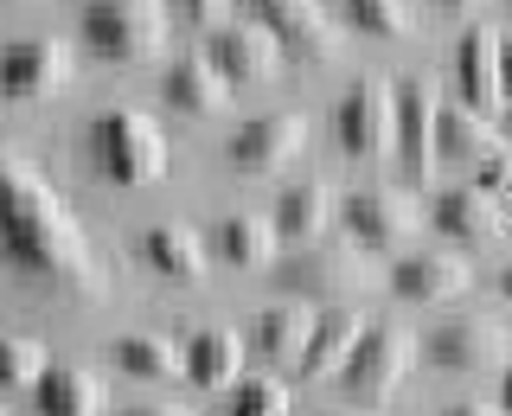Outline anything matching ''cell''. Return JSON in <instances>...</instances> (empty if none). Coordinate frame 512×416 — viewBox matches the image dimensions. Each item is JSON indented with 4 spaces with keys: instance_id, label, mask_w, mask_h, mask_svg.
<instances>
[{
    "instance_id": "4316f807",
    "label": "cell",
    "mask_w": 512,
    "mask_h": 416,
    "mask_svg": "<svg viewBox=\"0 0 512 416\" xmlns=\"http://www.w3.org/2000/svg\"><path fill=\"white\" fill-rule=\"evenodd\" d=\"M340 13L359 32H372V39H410L416 32V13L404 7V0H346Z\"/></svg>"
},
{
    "instance_id": "3957f363",
    "label": "cell",
    "mask_w": 512,
    "mask_h": 416,
    "mask_svg": "<svg viewBox=\"0 0 512 416\" xmlns=\"http://www.w3.org/2000/svg\"><path fill=\"white\" fill-rule=\"evenodd\" d=\"M410 359H416V346H410V333H404V327H391V320L365 327V340L352 346V359L340 365V391H346V404L378 416L397 391H404Z\"/></svg>"
},
{
    "instance_id": "8992f818",
    "label": "cell",
    "mask_w": 512,
    "mask_h": 416,
    "mask_svg": "<svg viewBox=\"0 0 512 416\" xmlns=\"http://www.w3.org/2000/svg\"><path fill=\"white\" fill-rule=\"evenodd\" d=\"M436 90H429V77H404V84H391V148H397V167L410 173V186H423L429 173H436Z\"/></svg>"
},
{
    "instance_id": "d4e9b609",
    "label": "cell",
    "mask_w": 512,
    "mask_h": 416,
    "mask_svg": "<svg viewBox=\"0 0 512 416\" xmlns=\"http://www.w3.org/2000/svg\"><path fill=\"white\" fill-rule=\"evenodd\" d=\"M109 359H116L128 378H154V384L186 372V352L173 346V340H160V333H128V340H116Z\"/></svg>"
},
{
    "instance_id": "e575fe53",
    "label": "cell",
    "mask_w": 512,
    "mask_h": 416,
    "mask_svg": "<svg viewBox=\"0 0 512 416\" xmlns=\"http://www.w3.org/2000/svg\"><path fill=\"white\" fill-rule=\"evenodd\" d=\"M506 410H512V365H506Z\"/></svg>"
},
{
    "instance_id": "484cf974",
    "label": "cell",
    "mask_w": 512,
    "mask_h": 416,
    "mask_svg": "<svg viewBox=\"0 0 512 416\" xmlns=\"http://www.w3.org/2000/svg\"><path fill=\"white\" fill-rule=\"evenodd\" d=\"M436 154H461V160H493L500 154V135L474 116V109H442L436 116Z\"/></svg>"
},
{
    "instance_id": "9c48e42d",
    "label": "cell",
    "mask_w": 512,
    "mask_h": 416,
    "mask_svg": "<svg viewBox=\"0 0 512 416\" xmlns=\"http://www.w3.org/2000/svg\"><path fill=\"white\" fill-rule=\"evenodd\" d=\"M333 135L352 160H378L391 154V84L384 77H359L346 84L340 109H333Z\"/></svg>"
},
{
    "instance_id": "52a82bcc",
    "label": "cell",
    "mask_w": 512,
    "mask_h": 416,
    "mask_svg": "<svg viewBox=\"0 0 512 416\" xmlns=\"http://www.w3.org/2000/svg\"><path fill=\"white\" fill-rule=\"evenodd\" d=\"M346 224H352V244L359 250H378V256H391V250H410V237H416V205H410V192H397V186H359V192H346Z\"/></svg>"
},
{
    "instance_id": "e0dca14e",
    "label": "cell",
    "mask_w": 512,
    "mask_h": 416,
    "mask_svg": "<svg viewBox=\"0 0 512 416\" xmlns=\"http://www.w3.org/2000/svg\"><path fill=\"white\" fill-rule=\"evenodd\" d=\"M455 77H461V103H468L474 116H487V109L500 103V32H487V26H468V32H461Z\"/></svg>"
},
{
    "instance_id": "836d02e7",
    "label": "cell",
    "mask_w": 512,
    "mask_h": 416,
    "mask_svg": "<svg viewBox=\"0 0 512 416\" xmlns=\"http://www.w3.org/2000/svg\"><path fill=\"white\" fill-rule=\"evenodd\" d=\"M500 295H506V301H512V263H506V269H500Z\"/></svg>"
},
{
    "instance_id": "9a60e30c",
    "label": "cell",
    "mask_w": 512,
    "mask_h": 416,
    "mask_svg": "<svg viewBox=\"0 0 512 416\" xmlns=\"http://www.w3.org/2000/svg\"><path fill=\"white\" fill-rule=\"evenodd\" d=\"M160 103L180 109V116H224L231 109V84L218 77L212 58H173L167 77H160Z\"/></svg>"
},
{
    "instance_id": "d6a6232c",
    "label": "cell",
    "mask_w": 512,
    "mask_h": 416,
    "mask_svg": "<svg viewBox=\"0 0 512 416\" xmlns=\"http://www.w3.org/2000/svg\"><path fill=\"white\" fill-rule=\"evenodd\" d=\"M442 416H493V404H448Z\"/></svg>"
},
{
    "instance_id": "8fae6325",
    "label": "cell",
    "mask_w": 512,
    "mask_h": 416,
    "mask_svg": "<svg viewBox=\"0 0 512 416\" xmlns=\"http://www.w3.org/2000/svg\"><path fill=\"white\" fill-rule=\"evenodd\" d=\"M256 20L276 32L282 58H333L340 52V13L333 7H308V0H256Z\"/></svg>"
},
{
    "instance_id": "ba28073f",
    "label": "cell",
    "mask_w": 512,
    "mask_h": 416,
    "mask_svg": "<svg viewBox=\"0 0 512 416\" xmlns=\"http://www.w3.org/2000/svg\"><path fill=\"white\" fill-rule=\"evenodd\" d=\"M301 148H308V122L288 116V109H276V116L237 122L231 154H224V160H231V173H244V180H263V173H282Z\"/></svg>"
},
{
    "instance_id": "ffe728a7",
    "label": "cell",
    "mask_w": 512,
    "mask_h": 416,
    "mask_svg": "<svg viewBox=\"0 0 512 416\" xmlns=\"http://www.w3.org/2000/svg\"><path fill=\"white\" fill-rule=\"evenodd\" d=\"M327 218H333V186L327 180H295L276 199V218H269V224H276V237H288V244L308 250L314 237L327 231Z\"/></svg>"
},
{
    "instance_id": "5b68a950",
    "label": "cell",
    "mask_w": 512,
    "mask_h": 416,
    "mask_svg": "<svg viewBox=\"0 0 512 416\" xmlns=\"http://www.w3.org/2000/svg\"><path fill=\"white\" fill-rule=\"evenodd\" d=\"M282 295L295 301H327V308H346V295L365 288V256L359 244H308L295 250L288 263H276Z\"/></svg>"
},
{
    "instance_id": "44dd1931",
    "label": "cell",
    "mask_w": 512,
    "mask_h": 416,
    "mask_svg": "<svg viewBox=\"0 0 512 416\" xmlns=\"http://www.w3.org/2000/svg\"><path fill=\"white\" fill-rule=\"evenodd\" d=\"M141 263L167 282H199L205 276V244L186 224H154V231H141Z\"/></svg>"
},
{
    "instance_id": "d590c367",
    "label": "cell",
    "mask_w": 512,
    "mask_h": 416,
    "mask_svg": "<svg viewBox=\"0 0 512 416\" xmlns=\"http://www.w3.org/2000/svg\"><path fill=\"white\" fill-rule=\"evenodd\" d=\"M506 122H512V109H506Z\"/></svg>"
},
{
    "instance_id": "4fadbf2b",
    "label": "cell",
    "mask_w": 512,
    "mask_h": 416,
    "mask_svg": "<svg viewBox=\"0 0 512 416\" xmlns=\"http://www.w3.org/2000/svg\"><path fill=\"white\" fill-rule=\"evenodd\" d=\"M205 58L218 64V77L224 84H269V77L282 71V45H276V32H269L263 20H237V26H224L218 39H205Z\"/></svg>"
},
{
    "instance_id": "ac0fdd59",
    "label": "cell",
    "mask_w": 512,
    "mask_h": 416,
    "mask_svg": "<svg viewBox=\"0 0 512 416\" xmlns=\"http://www.w3.org/2000/svg\"><path fill=\"white\" fill-rule=\"evenodd\" d=\"M308 340H314V314L301 308V301L263 308V320H256V359H263L269 372H301Z\"/></svg>"
},
{
    "instance_id": "2e32d148",
    "label": "cell",
    "mask_w": 512,
    "mask_h": 416,
    "mask_svg": "<svg viewBox=\"0 0 512 416\" xmlns=\"http://www.w3.org/2000/svg\"><path fill=\"white\" fill-rule=\"evenodd\" d=\"M429 224H436L442 237H455L461 250H480L500 237V212H493V199L480 186H448L436 205H429Z\"/></svg>"
},
{
    "instance_id": "603a6c76",
    "label": "cell",
    "mask_w": 512,
    "mask_h": 416,
    "mask_svg": "<svg viewBox=\"0 0 512 416\" xmlns=\"http://www.w3.org/2000/svg\"><path fill=\"white\" fill-rule=\"evenodd\" d=\"M237 365H244V340H237L231 327H199V333H192V346H186V378L199 384V391L231 384Z\"/></svg>"
},
{
    "instance_id": "f546056e",
    "label": "cell",
    "mask_w": 512,
    "mask_h": 416,
    "mask_svg": "<svg viewBox=\"0 0 512 416\" xmlns=\"http://www.w3.org/2000/svg\"><path fill=\"white\" fill-rule=\"evenodd\" d=\"M192 26H205V39H218L224 26H237V13H231V0H192Z\"/></svg>"
},
{
    "instance_id": "30bf717a",
    "label": "cell",
    "mask_w": 512,
    "mask_h": 416,
    "mask_svg": "<svg viewBox=\"0 0 512 416\" xmlns=\"http://www.w3.org/2000/svg\"><path fill=\"white\" fill-rule=\"evenodd\" d=\"M506 327L500 320H480V314H461V320H442L436 333L423 340V359L436 372H487V365H506Z\"/></svg>"
},
{
    "instance_id": "5bb4252c",
    "label": "cell",
    "mask_w": 512,
    "mask_h": 416,
    "mask_svg": "<svg viewBox=\"0 0 512 416\" xmlns=\"http://www.w3.org/2000/svg\"><path fill=\"white\" fill-rule=\"evenodd\" d=\"M468 282H474V269L461 263V256H448V250L404 256V263L391 269V295H397V301H423V308H436V301H455Z\"/></svg>"
},
{
    "instance_id": "8d00e7d4",
    "label": "cell",
    "mask_w": 512,
    "mask_h": 416,
    "mask_svg": "<svg viewBox=\"0 0 512 416\" xmlns=\"http://www.w3.org/2000/svg\"><path fill=\"white\" fill-rule=\"evenodd\" d=\"M359 416H372V410H359Z\"/></svg>"
},
{
    "instance_id": "cb8c5ba5",
    "label": "cell",
    "mask_w": 512,
    "mask_h": 416,
    "mask_svg": "<svg viewBox=\"0 0 512 416\" xmlns=\"http://www.w3.org/2000/svg\"><path fill=\"white\" fill-rule=\"evenodd\" d=\"M365 340V327H359V314H346V308H327V314H314V340H308V359H301V372L308 378H327V372H340V365L352 359V346Z\"/></svg>"
},
{
    "instance_id": "83f0119b",
    "label": "cell",
    "mask_w": 512,
    "mask_h": 416,
    "mask_svg": "<svg viewBox=\"0 0 512 416\" xmlns=\"http://www.w3.org/2000/svg\"><path fill=\"white\" fill-rule=\"evenodd\" d=\"M0 372H7V384H39L45 372H52V352H45L39 340H0Z\"/></svg>"
},
{
    "instance_id": "277c9868",
    "label": "cell",
    "mask_w": 512,
    "mask_h": 416,
    "mask_svg": "<svg viewBox=\"0 0 512 416\" xmlns=\"http://www.w3.org/2000/svg\"><path fill=\"white\" fill-rule=\"evenodd\" d=\"M84 45L103 64H148L167 45V7H148V0H103V7H84Z\"/></svg>"
},
{
    "instance_id": "7402d4cb",
    "label": "cell",
    "mask_w": 512,
    "mask_h": 416,
    "mask_svg": "<svg viewBox=\"0 0 512 416\" xmlns=\"http://www.w3.org/2000/svg\"><path fill=\"white\" fill-rule=\"evenodd\" d=\"M276 224L269 218H250V212H237V218H224L218 231H212V250H218V263H231V269H263V263H276Z\"/></svg>"
},
{
    "instance_id": "7a4b0ae2",
    "label": "cell",
    "mask_w": 512,
    "mask_h": 416,
    "mask_svg": "<svg viewBox=\"0 0 512 416\" xmlns=\"http://www.w3.org/2000/svg\"><path fill=\"white\" fill-rule=\"evenodd\" d=\"M90 160L116 186H154V180H167V128L148 109H128V103L103 109L90 122Z\"/></svg>"
},
{
    "instance_id": "d6986e66",
    "label": "cell",
    "mask_w": 512,
    "mask_h": 416,
    "mask_svg": "<svg viewBox=\"0 0 512 416\" xmlns=\"http://www.w3.org/2000/svg\"><path fill=\"white\" fill-rule=\"evenodd\" d=\"M32 397H39V416H103V404H109L103 378L84 372V365H52L32 384Z\"/></svg>"
},
{
    "instance_id": "7c38bea8",
    "label": "cell",
    "mask_w": 512,
    "mask_h": 416,
    "mask_svg": "<svg viewBox=\"0 0 512 416\" xmlns=\"http://www.w3.org/2000/svg\"><path fill=\"white\" fill-rule=\"evenodd\" d=\"M0 84H7L13 103H45L71 84V52L52 39V32H32V39H13L7 58H0Z\"/></svg>"
},
{
    "instance_id": "1f68e13d",
    "label": "cell",
    "mask_w": 512,
    "mask_h": 416,
    "mask_svg": "<svg viewBox=\"0 0 512 416\" xmlns=\"http://www.w3.org/2000/svg\"><path fill=\"white\" fill-rule=\"evenodd\" d=\"M122 416H192L186 404H135V410H122Z\"/></svg>"
},
{
    "instance_id": "f1b7e54d",
    "label": "cell",
    "mask_w": 512,
    "mask_h": 416,
    "mask_svg": "<svg viewBox=\"0 0 512 416\" xmlns=\"http://www.w3.org/2000/svg\"><path fill=\"white\" fill-rule=\"evenodd\" d=\"M231 416H288V391L276 378H250V384H237Z\"/></svg>"
},
{
    "instance_id": "4dcf8cb0",
    "label": "cell",
    "mask_w": 512,
    "mask_h": 416,
    "mask_svg": "<svg viewBox=\"0 0 512 416\" xmlns=\"http://www.w3.org/2000/svg\"><path fill=\"white\" fill-rule=\"evenodd\" d=\"M500 96L512 103V39H500Z\"/></svg>"
},
{
    "instance_id": "6da1fadb",
    "label": "cell",
    "mask_w": 512,
    "mask_h": 416,
    "mask_svg": "<svg viewBox=\"0 0 512 416\" xmlns=\"http://www.w3.org/2000/svg\"><path fill=\"white\" fill-rule=\"evenodd\" d=\"M0 224H7V263L58 301H103L109 276L96 263L84 224L71 218L64 192L26 167L20 154H0Z\"/></svg>"
}]
</instances>
